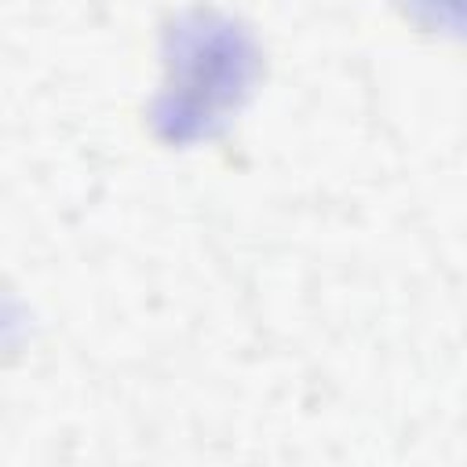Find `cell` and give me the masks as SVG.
<instances>
[{
	"label": "cell",
	"instance_id": "obj_1",
	"mask_svg": "<svg viewBox=\"0 0 467 467\" xmlns=\"http://www.w3.org/2000/svg\"><path fill=\"white\" fill-rule=\"evenodd\" d=\"M423 7L434 11V18L452 22V26H467V0H416Z\"/></svg>",
	"mask_w": 467,
	"mask_h": 467
}]
</instances>
